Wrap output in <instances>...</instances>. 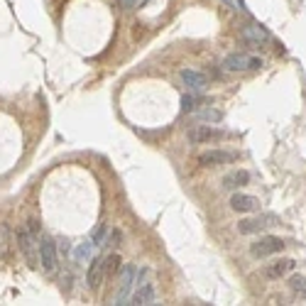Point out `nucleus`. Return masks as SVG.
<instances>
[{
    "label": "nucleus",
    "mask_w": 306,
    "mask_h": 306,
    "mask_svg": "<svg viewBox=\"0 0 306 306\" xmlns=\"http://www.w3.org/2000/svg\"><path fill=\"white\" fill-rule=\"evenodd\" d=\"M15 240H17L20 252H22V255H25V260L30 262V267H37V262H39V235H37L32 228H30V223H27V226L17 228Z\"/></svg>",
    "instance_id": "1"
},
{
    "label": "nucleus",
    "mask_w": 306,
    "mask_h": 306,
    "mask_svg": "<svg viewBox=\"0 0 306 306\" xmlns=\"http://www.w3.org/2000/svg\"><path fill=\"white\" fill-rule=\"evenodd\" d=\"M279 226V218L274 216V213H260L255 218H245L238 223V230H240L242 235H258L262 230H267V228H274Z\"/></svg>",
    "instance_id": "2"
},
{
    "label": "nucleus",
    "mask_w": 306,
    "mask_h": 306,
    "mask_svg": "<svg viewBox=\"0 0 306 306\" xmlns=\"http://www.w3.org/2000/svg\"><path fill=\"white\" fill-rule=\"evenodd\" d=\"M262 66V59L260 57H252V54H242V52H233L223 59V69L226 71H258Z\"/></svg>",
    "instance_id": "3"
},
{
    "label": "nucleus",
    "mask_w": 306,
    "mask_h": 306,
    "mask_svg": "<svg viewBox=\"0 0 306 306\" xmlns=\"http://www.w3.org/2000/svg\"><path fill=\"white\" fill-rule=\"evenodd\" d=\"M282 250H284V240H279L274 235H262V238H258V240L250 245V255L258 260L272 258V255L282 252Z\"/></svg>",
    "instance_id": "4"
},
{
    "label": "nucleus",
    "mask_w": 306,
    "mask_h": 306,
    "mask_svg": "<svg viewBox=\"0 0 306 306\" xmlns=\"http://www.w3.org/2000/svg\"><path fill=\"white\" fill-rule=\"evenodd\" d=\"M223 130L213 128V125H196V128H191L189 132H186V137H189V142L191 145H209V142H218V140H223Z\"/></svg>",
    "instance_id": "5"
},
{
    "label": "nucleus",
    "mask_w": 306,
    "mask_h": 306,
    "mask_svg": "<svg viewBox=\"0 0 306 306\" xmlns=\"http://www.w3.org/2000/svg\"><path fill=\"white\" fill-rule=\"evenodd\" d=\"M39 265L47 274H54L59 267V255H57V245L52 238H39Z\"/></svg>",
    "instance_id": "6"
},
{
    "label": "nucleus",
    "mask_w": 306,
    "mask_h": 306,
    "mask_svg": "<svg viewBox=\"0 0 306 306\" xmlns=\"http://www.w3.org/2000/svg\"><path fill=\"white\" fill-rule=\"evenodd\" d=\"M135 265H125L123 267V277H120V287H118V294H115L113 304H130L132 299V287H135Z\"/></svg>",
    "instance_id": "7"
},
{
    "label": "nucleus",
    "mask_w": 306,
    "mask_h": 306,
    "mask_svg": "<svg viewBox=\"0 0 306 306\" xmlns=\"http://www.w3.org/2000/svg\"><path fill=\"white\" fill-rule=\"evenodd\" d=\"M86 282H88V289L98 291L100 284H106V258H93L88 265V272H86Z\"/></svg>",
    "instance_id": "8"
},
{
    "label": "nucleus",
    "mask_w": 306,
    "mask_h": 306,
    "mask_svg": "<svg viewBox=\"0 0 306 306\" xmlns=\"http://www.w3.org/2000/svg\"><path fill=\"white\" fill-rule=\"evenodd\" d=\"M294 267H296V262L291 258H279V260H274V262H270L262 270V274L267 279H282V277H287L289 272H294Z\"/></svg>",
    "instance_id": "9"
},
{
    "label": "nucleus",
    "mask_w": 306,
    "mask_h": 306,
    "mask_svg": "<svg viewBox=\"0 0 306 306\" xmlns=\"http://www.w3.org/2000/svg\"><path fill=\"white\" fill-rule=\"evenodd\" d=\"M235 152H226V149H209V152H201L198 164L201 167H218V164H228V162H235Z\"/></svg>",
    "instance_id": "10"
},
{
    "label": "nucleus",
    "mask_w": 306,
    "mask_h": 306,
    "mask_svg": "<svg viewBox=\"0 0 306 306\" xmlns=\"http://www.w3.org/2000/svg\"><path fill=\"white\" fill-rule=\"evenodd\" d=\"M230 209L238 213H252L260 209V198L250 196V193H233L230 196Z\"/></svg>",
    "instance_id": "11"
},
{
    "label": "nucleus",
    "mask_w": 306,
    "mask_h": 306,
    "mask_svg": "<svg viewBox=\"0 0 306 306\" xmlns=\"http://www.w3.org/2000/svg\"><path fill=\"white\" fill-rule=\"evenodd\" d=\"M242 39H247V42H252V44H267L272 37H270V32L262 27V25H258V22H247L245 27H242Z\"/></svg>",
    "instance_id": "12"
},
{
    "label": "nucleus",
    "mask_w": 306,
    "mask_h": 306,
    "mask_svg": "<svg viewBox=\"0 0 306 306\" xmlns=\"http://www.w3.org/2000/svg\"><path fill=\"white\" fill-rule=\"evenodd\" d=\"M140 287H137V291L132 294V299H130V304H155V287L149 284V282H142V277H140V282H137Z\"/></svg>",
    "instance_id": "13"
},
{
    "label": "nucleus",
    "mask_w": 306,
    "mask_h": 306,
    "mask_svg": "<svg viewBox=\"0 0 306 306\" xmlns=\"http://www.w3.org/2000/svg\"><path fill=\"white\" fill-rule=\"evenodd\" d=\"M247 181H250V174H247L245 169H235V172H228L226 177H223L221 186H223V189H240V186H245Z\"/></svg>",
    "instance_id": "14"
},
{
    "label": "nucleus",
    "mask_w": 306,
    "mask_h": 306,
    "mask_svg": "<svg viewBox=\"0 0 306 306\" xmlns=\"http://www.w3.org/2000/svg\"><path fill=\"white\" fill-rule=\"evenodd\" d=\"M181 81H184V86H189L191 91H201V88L206 86V76H203L201 71H196V69H181Z\"/></svg>",
    "instance_id": "15"
},
{
    "label": "nucleus",
    "mask_w": 306,
    "mask_h": 306,
    "mask_svg": "<svg viewBox=\"0 0 306 306\" xmlns=\"http://www.w3.org/2000/svg\"><path fill=\"white\" fill-rule=\"evenodd\" d=\"M123 270V258L118 255V252H111V255H106V282H111L115 274Z\"/></svg>",
    "instance_id": "16"
},
{
    "label": "nucleus",
    "mask_w": 306,
    "mask_h": 306,
    "mask_svg": "<svg viewBox=\"0 0 306 306\" xmlns=\"http://www.w3.org/2000/svg\"><path fill=\"white\" fill-rule=\"evenodd\" d=\"M289 289L294 291V294H299L301 299H306V277H301V274H291L289 277Z\"/></svg>",
    "instance_id": "17"
},
{
    "label": "nucleus",
    "mask_w": 306,
    "mask_h": 306,
    "mask_svg": "<svg viewBox=\"0 0 306 306\" xmlns=\"http://www.w3.org/2000/svg\"><path fill=\"white\" fill-rule=\"evenodd\" d=\"M193 115H196L201 123H216V120H221V111H213V108H206V111H193Z\"/></svg>",
    "instance_id": "18"
},
{
    "label": "nucleus",
    "mask_w": 306,
    "mask_h": 306,
    "mask_svg": "<svg viewBox=\"0 0 306 306\" xmlns=\"http://www.w3.org/2000/svg\"><path fill=\"white\" fill-rule=\"evenodd\" d=\"M193 111H196V98L181 96V113H193Z\"/></svg>",
    "instance_id": "19"
},
{
    "label": "nucleus",
    "mask_w": 306,
    "mask_h": 306,
    "mask_svg": "<svg viewBox=\"0 0 306 306\" xmlns=\"http://www.w3.org/2000/svg\"><path fill=\"white\" fill-rule=\"evenodd\" d=\"M223 3H226V5L230 8V10H235V13H245V10H247L242 0H223Z\"/></svg>",
    "instance_id": "20"
},
{
    "label": "nucleus",
    "mask_w": 306,
    "mask_h": 306,
    "mask_svg": "<svg viewBox=\"0 0 306 306\" xmlns=\"http://www.w3.org/2000/svg\"><path fill=\"white\" fill-rule=\"evenodd\" d=\"M120 238H123L120 230H111V238L106 240V245H108V247H115V245H120Z\"/></svg>",
    "instance_id": "21"
},
{
    "label": "nucleus",
    "mask_w": 306,
    "mask_h": 306,
    "mask_svg": "<svg viewBox=\"0 0 306 306\" xmlns=\"http://www.w3.org/2000/svg\"><path fill=\"white\" fill-rule=\"evenodd\" d=\"M145 0H120V5L123 8H128V10H135V8H140Z\"/></svg>",
    "instance_id": "22"
}]
</instances>
